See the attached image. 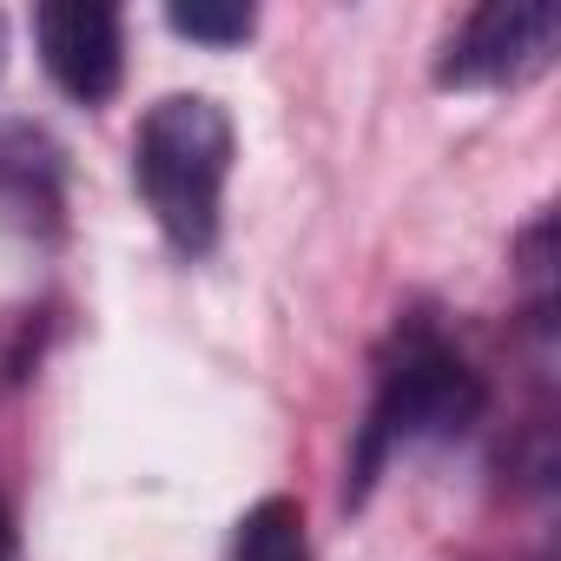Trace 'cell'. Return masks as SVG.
I'll list each match as a JSON object with an SVG mask.
<instances>
[{"instance_id":"cell-1","label":"cell","mask_w":561,"mask_h":561,"mask_svg":"<svg viewBox=\"0 0 561 561\" xmlns=\"http://www.w3.org/2000/svg\"><path fill=\"white\" fill-rule=\"evenodd\" d=\"M133 179L159 231L185 251L205 257L218 244V211H225V179H231V119L205 93H172L146 113L133 139Z\"/></svg>"},{"instance_id":"cell-2","label":"cell","mask_w":561,"mask_h":561,"mask_svg":"<svg viewBox=\"0 0 561 561\" xmlns=\"http://www.w3.org/2000/svg\"><path fill=\"white\" fill-rule=\"evenodd\" d=\"M482 416V377L436 337V331H403L397 351L383 357V377H377V403L364 416V436H357V495L383 476V462L410 443H430V436H462L469 423Z\"/></svg>"},{"instance_id":"cell-3","label":"cell","mask_w":561,"mask_h":561,"mask_svg":"<svg viewBox=\"0 0 561 561\" xmlns=\"http://www.w3.org/2000/svg\"><path fill=\"white\" fill-rule=\"evenodd\" d=\"M561 41V14L548 8V0H489V8H476L462 21V34L449 41L436 80L443 87H522L548 67Z\"/></svg>"},{"instance_id":"cell-4","label":"cell","mask_w":561,"mask_h":561,"mask_svg":"<svg viewBox=\"0 0 561 561\" xmlns=\"http://www.w3.org/2000/svg\"><path fill=\"white\" fill-rule=\"evenodd\" d=\"M41 60L54 87L80 106H106L126 73V21L119 8H93V0H47L34 14Z\"/></svg>"},{"instance_id":"cell-5","label":"cell","mask_w":561,"mask_h":561,"mask_svg":"<svg viewBox=\"0 0 561 561\" xmlns=\"http://www.w3.org/2000/svg\"><path fill=\"white\" fill-rule=\"evenodd\" d=\"M225 561H311V541H305V515H298V502L264 495L257 508H244V522H238Z\"/></svg>"},{"instance_id":"cell-6","label":"cell","mask_w":561,"mask_h":561,"mask_svg":"<svg viewBox=\"0 0 561 561\" xmlns=\"http://www.w3.org/2000/svg\"><path fill=\"white\" fill-rule=\"evenodd\" d=\"M165 27L185 34V41H205V47H238L257 14L251 8H211V0H192V8H165Z\"/></svg>"},{"instance_id":"cell-7","label":"cell","mask_w":561,"mask_h":561,"mask_svg":"<svg viewBox=\"0 0 561 561\" xmlns=\"http://www.w3.org/2000/svg\"><path fill=\"white\" fill-rule=\"evenodd\" d=\"M0 561H21V535H14V522H8V508H0Z\"/></svg>"},{"instance_id":"cell-8","label":"cell","mask_w":561,"mask_h":561,"mask_svg":"<svg viewBox=\"0 0 561 561\" xmlns=\"http://www.w3.org/2000/svg\"><path fill=\"white\" fill-rule=\"evenodd\" d=\"M0 60H8V21H0Z\"/></svg>"}]
</instances>
